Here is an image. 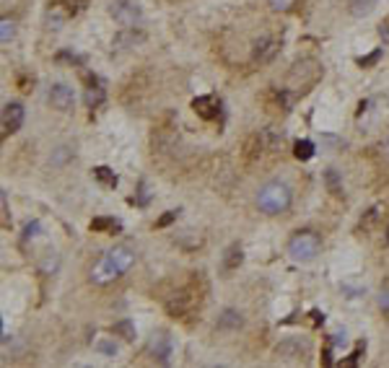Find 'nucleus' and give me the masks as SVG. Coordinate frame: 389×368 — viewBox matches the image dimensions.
<instances>
[{"instance_id": "1", "label": "nucleus", "mask_w": 389, "mask_h": 368, "mask_svg": "<svg viewBox=\"0 0 389 368\" xmlns=\"http://www.w3.org/2000/svg\"><path fill=\"white\" fill-rule=\"evenodd\" d=\"M135 265V252L130 247H112L104 252V257L91 267V280L96 285H109L112 280L122 277Z\"/></svg>"}, {"instance_id": "2", "label": "nucleus", "mask_w": 389, "mask_h": 368, "mask_svg": "<svg viewBox=\"0 0 389 368\" xmlns=\"http://www.w3.org/2000/svg\"><path fill=\"white\" fill-rule=\"evenodd\" d=\"M257 205L265 215H278V213H286L291 208V189L288 184L283 182H267L260 194H257Z\"/></svg>"}, {"instance_id": "3", "label": "nucleus", "mask_w": 389, "mask_h": 368, "mask_svg": "<svg viewBox=\"0 0 389 368\" xmlns=\"http://www.w3.org/2000/svg\"><path fill=\"white\" fill-rule=\"evenodd\" d=\"M319 249H322V239H319V233H314V231H298V233H293L291 236V241H288V257L293 259V262H311L317 254H319Z\"/></svg>"}, {"instance_id": "4", "label": "nucleus", "mask_w": 389, "mask_h": 368, "mask_svg": "<svg viewBox=\"0 0 389 368\" xmlns=\"http://www.w3.org/2000/svg\"><path fill=\"white\" fill-rule=\"evenodd\" d=\"M322 78V68L314 62V60H301V62H296L293 68H291V73H288V89H293V91H306V89H311L317 83V80Z\"/></svg>"}, {"instance_id": "5", "label": "nucleus", "mask_w": 389, "mask_h": 368, "mask_svg": "<svg viewBox=\"0 0 389 368\" xmlns=\"http://www.w3.org/2000/svg\"><path fill=\"white\" fill-rule=\"evenodd\" d=\"M109 13L114 16V21H120L125 26H135L140 21V6L138 0H114L109 6Z\"/></svg>"}, {"instance_id": "6", "label": "nucleus", "mask_w": 389, "mask_h": 368, "mask_svg": "<svg viewBox=\"0 0 389 368\" xmlns=\"http://www.w3.org/2000/svg\"><path fill=\"white\" fill-rule=\"evenodd\" d=\"M171 335L169 332H153V337L148 340V355L156 360V363H169V355H171Z\"/></svg>"}, {"instance_id": "7", "label": "nucleus", "mask_w": 389, "mask_h": 368, "mask_svg": "<svg viewBox=\"0 0 389 368\" xmlns=\"http://www.w3.org/2000/svg\"><path fill=\"white\" fill-rule=\"evenodd\" d=\"M275 353L280 360H304V355L309 353V342L301 337H288V340L278 342Z\"/></svg>"}, {"instance_id": "8", "label": "nucleus", "mask_w": 389, "mask_h": 368, "mask_svg": "<svg viewBox=\"0 0 389 368\" xmlns=\"http://www.w3.org/2000/svg\"><path fill=\"white\" fill-rule=\"evenodd\" d=\"M278 52H280V42H278V39L265 36V39H257V42H254V47H252V60L260 62V65H267V62L275 60Z\"/></svg>"}, {"instance_id": "9", "label": "nucleus", "mask_w": 389, "mask_h": 368, "mask_svg": "<svg viewBox=\"0 0 389 368\" xmlns=\"http://www.w3.org/2000/svg\"><path fill=\"white\" fill-rule=\"evenodd\" d=\"M21 125H24V106L16 101L6 104L3 106V135L21 130Z\"/></svg>"}, {"instance_id": "10", "label": "nucleus", "mask_w": 389, "mask_h": 368, "mask_svg": "<svg viewBox=\"0 0 389 368\" xmlns=\"http://www.w3.org/2000/svg\"><path fill=\"white\" fill-rule=\"evenodd\" d=\"M73 101H75V96H73V89H70V86L55 83V86L50 89V104H52L55 109L68 112V109H73Z\"/></svg>"}, {"instance_id": "11", "label": "nucleus", "mask_w": 389, "mask_h": 368, "mask_svg": "<svg viewBox=\"0 0 389 368\" xmlns=\"http://www.w3.org/2000/svg\"><path fill=\"white\" fill-rule=\"evenodd\" d=\"M143 39H145V34H143V31H138L135 26H127L125 31H120V34L114 36V42H112V45H114V50H130V47L140 45Z\"/></svg>"}, {"instance_id": "12", "label": "nucleus", "mask_w": 389, "mask_h": 368, "mask_svg": "<svg viewBox=\"0 0 389 368\" xmlns=\"http://www.w3.org/2000/svg\"><path fill=\"white\" fill-rule=\"evenodd\" d=\"M242 324H244V316L236 309H223L218 316V330H223V332H236Z\"/></svg>"}, {"instance_id": "13", "label": "nucleus", "mask_w": 389, "mask_h": 368, "mask_svg": "<svg viewBox=\"0 0 389 368\" xmlns=\"http://www.w3.org/2000/svg\"><path fill=\"white\" fill-rule=\"evenodd\" d=\"M192 109L203 119H213L218 114V101L213 96H198V99H192Z\"/></svg>"}, {"instance_id": "14", "label": "nucleus", "mask_w": 389, "mask_h": 368, "mask_svg": "<svg viewBox=\"0 0 389 368\" xmlns=\"http://www.w3.org/2000/svg\"><path fill=\"white\" fill-rule=\"evenodd\" d=\"M242 262H244V249L239 244H231V247L223 252V272H233Z\"/></svg>"}, {"instance_id": "15", "label": "nucleus", "mask_w": 389, "mask_h": 368, "mask_svg": "<svg viewBox=\"0 0 389 368\" xmlns=\"http://www.w3.org/2000/svg\"><path fill=\"white\" fill-rule=\"evenodd\" d=\"M91 231L117 233V231H120V221H114V218H94V221H91Z\"/></svg>"}, {"instance_id": "16", "label": "nucleus", "mask_w": 389, "mask_h": 368, "mask_svg": "<svg viewBox=\"0 0 389 368\" xmlns=\"http://www.w3.org/2000/svg\"><path fill=\"white\" fill-rule=\"evenodd\" d=\"M86 106H99L104 99H106V91H104V86L99 83V86H94V80H91V86L86 89Z\"/></svg>"}, {"instance_id": "17", "label": "nucleus", "mask_w": 389, "mask_h": 368, "mask_svg": "<svg viewBox=\"0 0 389 368\" xmlns=\"http://www.w3.org/2000/svg\"><path fill=\"white\" fill-rule=\"evenodd\" d=\"M374 8H376V0H350V13L358 16V18L369 16Z\"/></svg>"}, {"instance_id": "18", "label": "nucleus", "mask_w": 389, "mask_h": 368, "mask_svg": "<svg viewBox=\"0 0 389 368\" xmlns=\"http://www.w3.org/2000/svg\"><path fill=\"white\" fill-rule=\"evenodd\" d=\"M94 179L101 182V184L109 187V189L117 187V177H114V171H112L109 166H96V169H94Z\"/></svg>"}, {"instance_id": "19", "label": "nucleus", "mask_w": 389, "mask_h": 368, "mask_svg": "<svg viewBox=\"0 0 389 368\" xmlns=\"http://www.w3.org/2000/svg\"><path fill=\"white\" fill-rule=\"evenodd\" d=\"M114 335H120L122 340L133 342V340H135V324H133L130 319H122V321H117V324H114Z\"/></svg>"}, {"instance_id": "20", "label": "nucleus", "mask_w": 389, "mask_h": 368, "mask_svg": "<svg viewBox=\"0 0 389 368\" xmlns=\"http://www.w3.org/2000/svg\"><path fill=\"white\" fill-rule=\"evenodd\" d=\"M262 153V135H252L249 140H247V148H244V158L252 163L257 156Z\"/></svg>"}, {"instance_id": "21", "label": "nucleus", "mask_w": 389, "mask_h": 368, "mask_svg": "<svg viewBox=\"0 0 389 368\" xmlns=\"http://www.w3.org/2000/svg\"><path fill=\"white\" fill-rule=\"evenodd\" d=\"M293 156L298 161H309L311 156H314V143H311V140H298L293 145Z\"/></svg>"}, {"instance_id": "22", "label": "nucleus", "mask_w": 389, "mask_h": 368, "mask_svg": "<svg viewBox=\"0 0 389 368\" xmlns=\"http://www.w3.org/2000/svg\"><path fill=\"white\" fill-rule=\"evenodd\" d=\"M325 182H327V187H330L332 194H342V184H340V177H337L335 169H327V171H325Z\"/></svg>"}, {"instance_id": "23", "label": "nucleus", "mask_w": 389, "mask_h": 368, "mask_svg": "<svg viewBox=\"0 0 389 368\" xmlns=\"http://www.w3.org/2000/svg\"><path fill=\"white\" fill-rule=\"evenodd\" d=\"M94 348H96L101 355H106V358H114L117 353H120V348H117V342H114V340H99Z\"/></svg>"}, {"instance_id": "24", "label": "nucleus", "mask_w": 389, "mask_h": 368, "mask_svg": "<svg viewBox=\"0 0 389 368\" xmlns=\"http://www.w3.org/2000/svg\"><path fill=\"white\" fill-rule=\"evenodd\" d=\"M296 3H298V0H270V8L275 13H288V11H293Z\"/></svg>"}, {"instance_id": "25", "label": "nucleus", "mask_w": 389, "mask_h": 368, "mask_svg": "<svg viewBox=\"0 0 389 368\" xmlns=\"http://www.w3.org/2000/svg\"><path fill=\"white\" fill-rule=\"evenodd\" d=\"M381 60V50H374V52H369L366 57H358V65L361 68H371V65H376Z\"/></svg>"}, {"instance_id": "26", "label": "nucleus", "mask_w": 389, "mask_h": 368, "mask_svg": "<svg viewBox=\"0 0 389 368\" xmlns=\"http://www.w3.org/2000/svg\"><path fill=\"white\" fill-rule=\"evenodd\" d=\"M0 39H3V45H8L11 39H13V24H11V18H3V24H0Z\"/></svg>"}, {"instance_id": "27", "label": "nucleus", "mask_w": 389, "mask_h": 368, "mask_svg": "<svg viewBox=\"0 0 389 368\" xmlns=\"http://www.w3.org/2000/svg\"><path fill=\"white\" fill-rule=\"evenodd\" d=\"M150 200V189H148V184L145 182H140V187H138V197H135V202L138 205H145V202Z\"/></svg>"}, {"instance_id": "28", "label": "nucleus", "mask_w": 389, "mask_h": 368, "mask_svg": "<svg viewBox=\"0 0 389 368\" xmlns=\"http://www.w3.org/2000/svg\"><path fill=\"white\" fill-rule=\"evenodd\" d=\"M379 309L381 311H389V283L381 288V293H379Z\"/></svg>"}, {"instance_id": "29", "label": "nucleus", "mask_w": 389, "mask_h": 368, "mask_svg": "<svg viewBox=\"0 0 389 368\" xmlns=\"http://www.w3.org/2000/svg\"><path fill=\"white\" fill-rule=\"evenodd\" d=\"M39 228H42V223H39V221H34V223H29V226H26V233H24V241H29V239H34V236H39Z\"/></svg>"}, {"instance_id": "30", "label": "nucleus", "mask_w": 389, "mask_h": 368, "mask_svg": "<svg viewBox=\"0 0 389 368\" xmlns=\"http://www.w3.org/2000/svg\"><path fill=\"white\" fill-rule=\"evenodd\" d=\"M177 213H179V210H171V213L161 215V218H159V223H156V226H159V228H166V226H169V223H171V221L177 218Z\"/></svg>"}, {"instance_id": "31", "label": "nucleus", "mask_w": 389, "mask_h": 368, "mask_svg": "<svg viewBox=\"0 0 389 368\" xmlns=\"http://www.w3.org/2000/svg\"><path fill=\"white\" fill-rule=\"evenodd\" d=\"M345 342H348V337H345V330H337V332L332 335V345H337V348H340V345H345Z\"/></svg>"}, {"instance_id": "32", "label": "nucleus", "mask_w": 389, "mask_h": 368, "mask_svg": "<svg viewBox=\"0 0 389 368\" xmlns=\"http://www.w3.org/2000/svg\"><path fill=\"white\" fill-rule=\"evenodd\" d=\"M379 36L384 39V45H389V21H384V24L379 26Z\"/></svg>"}, {"instance_id": "33", "label": "nucleus", "mask_w": 389, "mask_h": 368, "mask_svg": "<svg viewBox=\"0 0 389 368\" xmlns=\"http://www.w3.org/2000/svg\"><path fill=\"white\" fill-rule=\"evenodd\" d=\"M322 363H325V365H332V348H325V353H322Z\"/></svg>"}, {"instance_id": "34", "label": "nucleus", "mask_w": 389, "mask_h": 368, "mask_svg": "<svg viewBox=\"0 0 389 368\" xmlns=\"http://www.w3.org/2000/svg\"><path fill=\"white\" fill-rule=\"evenodd\" d=\"M311 321H314V324L325 321V314H322V311H311Z\"/></svg>"}, {"instance_id": "35", "label": "nucleus", "mask_w": 389, "mask_h": 368, "mask_svg": "<svg viewBox=\"0 0 389 368\" xmlns=\"http://www.w3.org/2000/svg\"><path fill=\"white\" fill-rule=\"evenodd\" d=\"M381 153H384V156H386V158H389V138H386V140H384V145H381Z\"/></svg>"}, {"instance_id": "36", "label": "nucleus", "mask_w": 389, "mask_h": 368, "mask_svg": "<svg viewBox=\"0 0 389 368\" xmlns=\"http://www.w3.org/2000/svg\"><path fill=\"white\" fill-rule=\"evenodd\" d=\"M386 244H389V228H386Z\"/></svg>"}]
</instances>
